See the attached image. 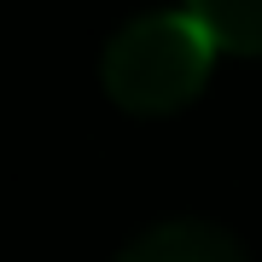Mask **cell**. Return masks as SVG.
I'll return each mask as SVG.
<instances>
[{
    "label": "cell",
    "instance_id": "3",
    "mask_svg": "<svg viewBox=\"0 0 262 262\" xmlns=\"http://www.w3.org/2000/svg\"><path fill=\"white\" fill-rule=\"evenodd\" d=\"M187 18L215 41V53L262 58V0H187Z\"/></svg>",
    "mask_w": 262,
    "mask_h": 262
},
{
    "label": "cell",
    "instance_id": "2",
    "mask_svg": "<svg viewBox=\"0 0 262 262\" xmlns=\"http://www.w3.org/2000/svg\"><path fill=\"white\" fill-rule=\"evenodd\" d=\"M117 262H251V256L215 222H158L122 245Z\"/></svg>",
    "mask_w": 262,
    "mask_h": 262
},
{
    "label": "cell",
    "instance_id": "1",
    "mask_svg": "<svg viewBox=\"0 0 262 262\" xmlns=\"http://www.w3.org/2000/svg\"><path fill=\"white\" fill-rule=\"evenodd\" d=\"M215 70V41L181 12H146V18L122 24L111 47L99 58V82L122 111L134 117H163L181 111L204 94Z\"/></svg>",
    "mask_w": 262,
    "mask_h": 262
}]
</instances>
